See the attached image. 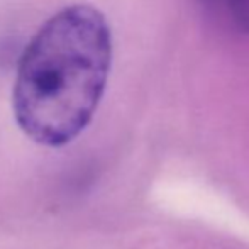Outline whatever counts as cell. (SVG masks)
Masks as SVG:
<instances>
[{
	"label": "cell",
	"instance_id": "cell-1",
	"mask_svg": "<svg viewBox=\"0 0 249 249\" xmlns=\"http://www.w3.org/2000/svg\"><path fill=\"white\" fill-rule=\"evenodd\" d=\"M112 68L107 19L89 3L61 9L20 56L12 93L14 115L37 144L58 148L90 124Z\"/></svg>",
	"mask_w": 249,
	"mask_h": 249
},
{
	"label": "cell",
	"instance_id": "cell-2",
	"mask_svg": "<svg viewBox=\"0 0 249 249\" xmlns=\"http://www.w3.org/2000/svg\"><path fill=\"white\" fill-rule=\"evenodd\" d=\"M234 26L249 33V0H217Z\"/></svg>",
	"mask_w": 249,
	"mask_h": 249
}]
</instances>
